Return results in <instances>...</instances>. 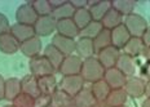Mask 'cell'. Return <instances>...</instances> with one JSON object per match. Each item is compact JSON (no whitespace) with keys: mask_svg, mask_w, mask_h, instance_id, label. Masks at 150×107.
<instances>
[{"mask_svg":"<svg viewBox=\"0 0 150 107\" xmlns=\"http://www.w3.org/2000/svg\"><path fill=\"white\" fill-rule=\"evenodd\" d=\"M105 68L104 66L100 63L96 56L87 59H83L82 70H80V76L83 77V80L86 83L93 84L98 80H102L105 75Z\"/></svg>","mask_w":150,"mask_h":107,"instance_id":"obj_1","label":"cell"},{"mask_svg":"<svg viewBox=\"0 0 150 107\" xmlns=\"http://www.w3.org/2000/svg\"><path fill=\"white\" fill-rule=\"evenodd\" d=\"M123 25L128 30L131 37H141L145 32V30L149 27L148 21L141 14L131 13L127 17L123 18Z\"/></svg>","mask_w":150,"mask_h":107,"instance_id":"obj_2","label":"cell"},{"mask_svg":"<svg viewBox=\"0 0 150 107\" xmlns=\"http://www.w3.org/2000/svg\"><path fill=\"white\" fill-rule=\"evenodd\" d=\"M29 67H30L31 75H34V76L38 77V79L56 74V68L53 67L52 63L43 54L38 56L35 58H31Z\"/></svg>","mask_w":150,"mask_h":107,"instance_id":"obj_3","label":"cell"},{"mask_svg":"<svg viewBox=\"0 0 150 107\" xmlns=\"http://www.w3.org/2000/svg\"><path fill=\"white\" fill-rule=\"evenodd\" d=\"M86 87V81L80 75H71V76H62L61 81L58 83V89L69 94L70 97L76 96L83 88Z\"/></svg>","mask_w":150,"mask_h":107,"instance_id":"obj_4","label":"cell"},{"mask_svg":"<svg viewBox=\"0 0 150 107\" xmlns=\"http://www.w3.org/2000/svg\"><path fill=\"white\" fill-rule=\"evenodd\" d=\"M83 59L78 57L76 54L66 56L62 61V63L58 68V72L62 76H71V75H80V70H82Z\"/></svg>","mask_w":150,"mask_h":107,"instance_id":"obj_5","label":"cell"},{"mask_svg":"<svg viewBox=\"0 0 150 107\" xmlns=\"http://www.w3.org/2000/svg\"><path fill=\"white\" fill-rule=\"evenodd\" d=\"M56 26H57V21L54 20L53 15H44V17H39L38 21L34 25V30H35V35L38 37L49 36L52 34H56Z\"/></svg>","mask_w":150,"mask_h":107,"instance_id":"obj_6","label":"cell"},{"mask_svg":"<svg viewBox=\"0 0 150 107\" xmlns=\"http://www.w3.org/2000/svg\"><path fill=\"white\" fill-rule=\"evenodd\" d=\"M120 50L117 49L115 46H108V48L102 49L101 52H98L96 54V57L100 61V63L104 66L105 70H109V68H112L117 66V62L120 57Z\"/></svg>","mask_w":150,"mask_h":107,"instance_id":"obj_7","label":"cell"},{"mask_svg":"<svg viewBox=\"0 0 150 107\" xmlns=\"http://www.w3.org/2000/svg\"><path fill=\"white\" fill-rule=\"evenodd\" d=\"M38 14L35 9L33 8L31 3H25V4L20 5L18 9L16 11V21L17 23L27 25V26H34L35 22L38 21Z\"/></svg>","mask_w":150,"mask_h":107,"instance_id":"obj_8","label":"cell"},{"mask_svg":"<svg viewBox=\"0 0 150 107\" xmlns=\"http://www.w3.org/2000/svg\"><path fill=\"white\" fill-rule=\"evenodd\" d=\"M123 89L131 98H140V97L145 96V80L139 76L127 77L126 85Z\"/></svg>","mask_w":150,"mask_h":107,"instance_id":"obj_9","label":"cell"},{"mask_svg":"<svg viewBox=\"0 0 150 107\" xmlns=\"http://www.w3.org/2000/svg\"><path fill=\"white\" fill-rule=\"evenodd\" d=\"M104 80L106 81V84L110 87L111 90L123 89L124 85H126L127 76L124 74H122L117 67H112V68H109V70L105 71Z\"/></svg>","mask_w":150,"mask_h":107,"instance_id":"obj_10","label":"cell"},{"mask_svg":"<svg viewBox=\"0 0 150 107\" xmlns=\"http://www.w3.org/2000/svg\"><path fill=\"white\" fill-rule=\"evenodd\" d=\"M75 54L82 59H87V58L96 56L95 46H93V40L88 39V37L79 36L75 40Z\"/></svg>","mask_w":150,"mask_h":107,"instance_id":"obj_11","label":"cell"},{"mask_svg":"<svg viewBox=\"0 0 150 107\" xmlns=\"http://www.w3.org/2000/svg\"><path fill=\"white\" fill-rule=\"evenodd\" d=\"M51 44L54 48H57L62 54L66 56L75 54V40L70 39V37H65L60 35V34H54L52 37Z\"/></svg>","mask_w":150,"mask_h":107,"instance_id":"obj_12","label":"cell"},{"mask_svg":"<svg viewBox=\"0 0 150 107\" xmlns=\"http://www.w3.org/2000/svg\"><path fill=\"white\" fill-rule=\"evenodd\" d=\"M20 50L22 52V54H25L26 57L31 58H35L38 56L42 54V50H43V44H42V40L40 37L38 36H34L31 39L26 40L21 44L20 46Z\"/></svg>","mask_w":150,"mask_h":107,"instance_id":"obj_13","label":"cell"},{"mask_svg":"<svg viewBox=\"0 0 150 107\" xmlns=\"http://www.w3.org/2000/svg\"><path fill=\"white\" fill-rule=\"evenodd\" d=\"M56 34H60V35L65 37H70V39L75 40V37H78L80 35V30L78 29V26L73 21V18H69V20L57 21Z\"/></svg>","mask_w":150,"mask_h":107,"instance_id":"obj_14","label":"cell"},{"mask_svg":"<svg viewBox=\"0 0 150 107\" xmlns=\"http://www.w3.org/2000/svg\"><path fill=\"white\" fill-rule=\"evenodd\" d=\"M115 67H117L122 74L126 75L127 77L136 76V72H137L136 59L129 57V56H127V54H124V53H120V57H119V59H118Z\"/></svg>","mask_w":150,"mask_h":107,"instance_id":"obj_15","label":"cell"},{"mask_svg":"<svg viewBox=\"0 0 150 107\" xmlns=\"http://www.w3.org/2000/svg\"><path fill=\"white\" fill-rule=\"evenodd\" d=\"M145 52H146V46L144 45L141 37H131L128 40V43L126 44V46L123 48L122 53L137 59L142 57V56H145Z\"/></svg>","mask_w":150,"mask_h":107,"instance_id":"obj_16","label":"cell"},{"mask_svg":"<svg viewBox=\"0 0 150 107\" xmlns=\"http://www.w3.org/2000/svg\"><path fill=\"white\" fill-rule=\"evenodd\" d=\"M111 9V1H105V0H100V1H88V11L92 15L93 21L101 22L102 18L106 15L109 11Z\"/></svg>","mask_w":150,"mask_h":107,"instance_id":"obj_17","label":"cell"},{"mask_svg":"<svg viewBox=\"0 0 150 107\" xmlns=\"http://www.w3.org/2000/svg\"><path fill=\"white\" fill-rule=\"evenodd\" d=\"M110 32H111V45L115 46V48L119 49L122 52L123 48L126 46V44L128 43V40L131 39V35H129V32H128V30L126 29V26L122 23L120 26L115 27Z\"/></svg>","mask_w":150,"mask_h":107,"instance_id":"obj_18","label":"cell"},{"mask_svg":"<svg viewBox=\"0 0 150 107\" xmlns=\"http://www.w3.org/2000/svg\"><path fill=\"white\" fill-rule=\"evenodd\" d=\"M9 32H11L21 44H22L23 42H26V40L31 39V37L36 36L34 26H27V25L17 23V22L11 26V31H9Z\"/></svg>","mask_w":150,"mask_h":107,"instance_id":"obj_19","label":"cell"},{"mask_svg":"<svg viewBox=\"0 0 150 107\" xmlns=\"http://www.w3.org/2000/svg\"><path fill=\"white\" fill-rule=\"evenodd\" d=\"M21 43L18 42L11 32H7L0 36V52L4 54H14L20 50Z\"/></svg>","mask_w":150,"mask_h":107,"instance_id":"obj_20","label":"cell"},{"mask_svg":"<svg viewBox=\"0 0 150 107\" xmlns=\"http://www.w3.org/2000/svg\"><path fill=\"white\" fill-rule=\"evenodd\" d=\"M73 103L76 107H95L98 102L96 101L92 90H91V88L84 87L83 89L73 98Z\"/></svg>","mask_w":150,"mask_h":107,"instance_id":"obj_21","label":"cell"},{"mask_svg":"<svg viewBox=\"0 0 150 107\" xmlns=\"http://www.w3.org/2000/svg\"><path fill=\"white\" fill-rule=\"evenodd\" d=\"M21 85H22V93L29 94L33 98H38L39 96H42L39 89V83H38V77L34 75H26L23 79H21Z\"/></svg>","mask_w":150,"mask_h":107,"instance_id":"obj_22","label":"cell"},{"mask_svg":"<svg viewBox=\"0 0 150 107\" xmlns=\"http://www.w3.org/2000/svg\"><path fill=\"white\" fill-rule=\"evenodd\" d=\"M22 93V85H21V79L18 77H9L5 80V93L4 99L13 102L16 97H18Z\"/></svg>","mask_w":150,"mask_h":107,"instance_id":"obj_23","label":"cell"},{"mask_svg":"<svg viewBox=\"0 0 150 107\" xmlns=\"http://www.w3.org/2000/svg\"><path fill=\"white\" fill-rule=\"evenodd\" d=\"M39 89L43 96H52L56 90H58V81L56 79V75H48L38 79Z\"/></svg>","mask_w":150,"mask_h":107,"instance_id":"obj_24","label":"cell"},{"mask_svg":"<svg viewBox=\"0 0 150 107\" xmlns=\"http://www.w3.org/2000/svg\"><path fill=\"white\" fill-rule=\"evenodd\" d=\"M127 99H128V96L124 89H114L109 93L104 105L106 107H122V106H126Z\"/></svg>","mask_w":150,"mask_h":107,"instance_id":"obj_25","label":"cell"},{"mask_svg":"<svg viewBox=\"0 0 150 107\" xmlns=\"http://www.w3.org/2000/svg\"><path fill=\"white\" fill-rule=\"evenodd\" d=\"M43 56L51 62L52 66L56 68V71H58V68H60L62 61H64V58H65V56L62 54L57 48H54L52 44H48V45L44 48V50H43Z\"/></svg>","mask_w":150,"mask_h":107,"instance_id":"obj_26","label":"cell"},{"mask_svg":"<svg viewBox=\"0 0 150 107\" xmlns=\"http://www.w3.org/2000/svg\"><path fill=\"white\" fill-rule=\"evenodd\" d=\"M91 90H92L93 96H95V98L98 103H104L106 101V98H108L109 93L111 92L110 87L106 84V81L104 80V79L96 81V83H93V84H91Z\"/></svg>","mask_w":150,"mask_h":107,"instance_id":"obj_27","label":"cell"},{"mask_svg":"<svg viewBox=\"0 0 150 107\" xmlns=\"http://www.w3.org/2000/svg\"><path fill=\"white\" fill-rule=\"evenodd\" d=\"M123 15L118 13L115 9H110V11L106 13V15L104 18H102V21H101V25H102V27L106 30H114L115 27H118V26H120L122 23H123Z\"/></svg>","mask_w":150,"mask_h":107,"instance_id":"obj_28","label":"cell"},{"mask_svg":"<svg viewBox=\"0 0 150 107\" xmlns=\"http://www.w3.org/2000/svg\"><path fill=\"white\" fill-rule=\"evenodd\" d=\"M73 21L78 26V29L82 31L83 29H86L93 20H92V15H91L88 8H83V9H76V11H75V13L73 15Z\"/></svg>","mask_w":150,"mask_h":107,"instance_id":"obj_29","label":"cell"},{"mask_svg":"<svg viewBox=\"0 0 150 107\" xmlns=\"http://www.w3.org/2000/svg\"><path fill=\"white\" fill-rule=\"evenodd\" d=\"M111 45V32L110 30L104 29L97 36L93 39V46H95V53L97 54L102 49L108 48Z\"/></svg>","mask_w":150,"mask_h":107,"instance_id":"obj_30","label":"cell"},{"mask_svg":"<svg viewBox=\"0 0 150 107\" xmlns=\"http://www.w3.org/2000/svg\"><path fill=\"white\" fill-rule=\"evenodd\" d=\"M73 105V97L62 92L61 89L56 90L51 96V107H70Z\"/></svg>","mask_w":150,"mask_h":107,"instance_id":"obj_31","label":"cell"},{"mask_svg":"<svg viewBox=\"0 0 150 107\" xmlns=\"http://www.w3.org/2000/svg\"><path fill=\"white\" fill-rule=\"evenodd\" d=\"M135 7L136 3L132 1V0H115V1H111V8L115 9L123 17H127L128 14L133 13Z\"/></svg>","mask_w":150,"mask_h":107,"instance_id":"obj_32","label":"cell"},{"mask_svg":"<svg viewBox=\"0 0 150 107\" xmlns=\"http://www.w3.org/2000/svg\"><path fill=\"white\" fill-rule=\"evenodd\" d=\"M75 13V8L70 4V1H66L64 5L56 8L53 11L52 15L54 17L56 21H61V20H69V18H73V15Z\"/></svg>","mask_w":150,"mask_h":107,"instance_id":"obj_33","label":"cell"},{"mask_svg":"<svg viewBox=\"0 0 150 107\" xmlns=\"http://www.w3.org/2000/svg\"><path fill=\"white\" fill-rule=\"evenodd\" d=\"M31 5L35 9L38 17H44V15H52L53 9L49 4V0H36L31 1Z\"/></svg>","mask_w":150,"mask_h":107,"instance_id":"obj_34","label":"cell"},{"mask_svg":"<svg viewBox=\"0 0 150 107\" xmlns=\"http://www.w3.org/2000/svg\"><path fill=\"white\" fill-rule=\"evenodd\" d=\"M104 30L102 27L101 22H97V21H92L86 29H83L80 31V35L79 36H83V37H88V39H95L96 36L98 35L101 31Z\"/></svg>","mask_w":150,"mask_h":107,"instance_id":"obj_35","label":"cell"},{"mask_svg":"<svg viewBox=\"0 0 150 107\" xmlns=\"http://www.w3.org/2000/svg\"><path fill=\"white\" fill-rule=\"evenodd\" d=\"M14 107H34L35 106V98H33L29 94L21 93L18 97H16L12 102Z\"/></svg>","mask_w":150,"mask_h":107,"instance_id":"obj_36","label":"cell"},{"mask_svg":"<svg viewBox=\"0 0 150 107\" xmlns=\"http://www.w3.org/2000/svg\"><path fill=\"white\" fill-rule=\"evenodd\" d=\"M11 26L12 25L9 23V20L7 18V15L0 13V36L9 32L11 31Z\"/></svg>","mask_w":150,"mask_h":107,"instance_id":"obj_37","label":"cell"},{"mask_svg":"<svg viewBox=\"0 0 150 107\" xmlns=\"http://www.w3.org/2000/svg\"><path fill=\"white\" fill-rule=\"evenodd\" d=\"M34 107H51V96H39L35 99Z\"/></svg>","mask_w":150,"mask_h":107,"instance_id":"obj_38","label":"cell"},{"mask_svg":"<svg viewBox=\"0 0 150 107\" xmlns=\"http://www.w3.org/2000/svg\"><path fill=\"white\" fill-rule=\"evenodd\" d=\"M70 4L76 9H83V8H88V1L87 0H70Z\"/></svg>","mask_w":150,"mask_h":107,"instance_id":"obj_39","label":"cell"},{"mask_svg":"<svg viewBox=\"0 0 150 107\" xmlns=\"http://www.w3.org/2000/svg\"><path fill=\"white\" fill-rule=\"evenodd\" d=\"M141 40H142L144 45L146 46V49L150 48V26H149L148 29L145 30V32H144V35L141 36Z\"/></svg>","mask_w":150,"mask_h":107,"instance_id":"obj_40","label":"cell"},{"mask_svg":"<svg viewBox=\"0 0 150 107\" xmlns=\"http://www.w3.org/2000/svg\"><path fill=\"white\" fill-rule=\"evenodd\" d=\"M141 74L144 75V76H146L148 80H150V63L148 61H146V63L141 67Z\"/></svg>","mask_w":150,"mask_h":107,"instance_id":"obj_41","label":"cell"},{"mask_svg":"<svg viewBox=\"0 0 150 107\" xmlns=\"http://www.w3.org/2000/svg\"><path fill=\"white\" fill-rule=\"evenodd\" d=\"M4 93H5V79L0 75V101L4 99Z\"/></svg>","mask_w":150,"mask_h":107,"instance_id":"obj_42","label":"cell"},{"mask_svg":"<svg viewBox=\"0 0 150 107\" xmlns=\"http://www.w3.org/2000/svg\"><path fill=\"white\" fill-rule=\"evenodd\" d=\"M65 3H66V0H49V4H51L52 9L54 11L56 8L61 7V5H64Z\"/></svg>","mask_w":150,"mask_h":107,"instance_id":"obj_43","label":"cell"},{"mask_svg":"<svg viewBox=\"0 0 150 107\" xmlns=\"http://www.w3.org/2000/svg\"><path fill=\"white\" fill-rule=\"evenodd\" d=\"M145 96L150 98V80H145Z\"/></svg>","mask_w":150,"mask_h":107,"instance_id":"obj_44","label":"cell"},{"mask_svg":"<svg viewBox=\"0 0 150 107\" xmlns=\"http://www.w3.org/2000/svg\"><path fill=\"white\" fill-rule=\"evenodd\" d=\"M145 58H146V61L150 63V48L146 49V52H145Z\"/></svg>","mask_w":150,"mask_h":107,"instance_id":"obj_45","label":"cell"},{"mask_svg":"<svg viewBox=\"0 0 150 107\" xmlns=\"http://www.w3.org/2000/svg\"><path fill=\"white\" fill-rule=\"evenodd\" d=\"M142 107H150V98H146V101L142 103Z\"/></svg>","mask_w":150,"mask_h":107,"instance_id":"obj_46","label":"cell"},{"mask_svg":"<svg viewBox=\"0 0 150 107\" xmlns=\"http://www.w3.org/2000/svg\"><path fill=\"white\" fill-rule=\"evenodd\" d=\"M95 107H106V106L104 105V103H97V105H96Z\"/></svg>","mask_w":150,"mask_h":107,"instance_id":"obj_47","label":"cell"},{"mask_svg":"<svg viewBox=\"0 0 150 107\" xmlns=\"http://www.w3.org/2000/svg\"><path fill=\"white\" fill-rule=\"evenodd\" d=\"M4 107H14L13 105H7V106H4Z\"/></svg>","mask_w":150,"mask_h":107,"instance_id":"obj_48","label":"cell"},{"mask_svg":"<svg viewBox=\"0 0 150 107\" xmlns=\"http://www.w3.org/2000/svg\"><path fill=\"white\" fill-rule=\"evenodd\" d=\"M70 107H76V106H75V105H74V103H73V105H71Z\"/></svg>","mask_w":150,"mask_h":107,"instance_id":"obj_49","label":"cell"},{"mask_svg":"<svg viewBox=\"0 0 150 107\" xmlns=\"http://www.w3.org/2000/svg\"><path fill=\"white\" fill-rule=\"evenodd\" d=\"M122 107H127V106H122Z\"/></svg>","mask_w":150,"mask_h":107,"instance_id":"obj_50","label":"cell"}]
</instances>
